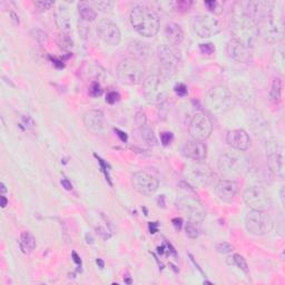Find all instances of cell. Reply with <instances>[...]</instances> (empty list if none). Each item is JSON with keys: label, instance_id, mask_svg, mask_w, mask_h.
Here are the masks:
<instances>
[{"label": "cell", "instance_id": "3", "mask_svg": "<svg viewBox=\"0 0 285 285\" xmlns=\"http://www.w3.org/2000/svg\"><path fill=\"white\" fill-rule=\"evenodd\" d=\"M204 104L211 114L222 115L234 106L235 98L226 86L217 85L212 87L205 95Z\"/></svg>", "mask_w": 285, "mask_h": 285}, {"label": "cell", "instance_id": "8", "mask_svg": "<svg viewBox=\"0 0 285 285\" xmlns=\"http://www.w3.org/2000/svg\"><path fill=\"white\" fill-rule=\"evenodd\" d=\"M245 227L255 236H262L273 229V219L265 211L252 209L245 216Z\"/></svg>", "mask_w": 285, "mask_h": 285}, {"label": "cell", "instance_id": "33", "mask_svg": "<svg viewBox=\"0 0 285 285\" xmlns=\"http://www.w3.org/2000/svg\"><path fill=\"white\" fill-rule=\"evenodd\" d=\"M185 231H186L187 236L191 238H197L199 236V229L196 227V223L188 222L186 227H185Z\"/></svg>", "mask_w": 285, "mask_h": 285}, {"label": "cell", "instance_id": "10", "mask_svg": "<svg viewBox=\"0 0 285 285\" xmlns=\"http://www.w3.org/2000/svg\"><path fill=\"white\" fill-rule=\"evenodd\" d=\"M191 26L194 34L199 38H209L221 32V25L218 21L209 15H197L191 21Z\"/></svg>", "mask_w": 285, "mask_h": 285}, {"label": "cell", "instance_id": "34", "mask_svg": "<svg viewBox=\"0 0 285 285\" xmlns=\"http://www.w3.org/2000/svg\"><path fill=\"white\" fill-rule=\"evenodd\" d=\"M31 36L38 43H45V42H47V39H48L47 34L39 28L33 29V31L31 32Z\"/></svg>", "mask_w": 285, "mask_h": 285}, {"label": "cell", "instance_id": "17", "mask_svg": "<svg viewBox=\"0 0 285 285\" xmlns=\"http://www.w3.org/2000/svg\"><path fill=\"white\" fill-rule=\"evenodd\" d=\"M273 2H266V0L262 2V0H257V2L247 3L246 7H245L243 11L248 17H251L253 21L258 25L273 13Z\"/></svg>", "mask_w": 285, "mask_h": 285}, {"label": "cell", "instance_id": "16", "mask_svg": "<svg viewBox=\"0 0 285 285\" xmlns=\"http://www.w3.org/2000/svg\"><path fill=\"white\" fill-rule=\"evenodd\" d=\"M132 185L138 193L151 196L159 187L156 177L146 172H137L132 176Z\"/></svg>", "mask_w": 285, "mask_h": 285}, {"label": "cell", "instance_id": "36", "mask_svg": "<svg viewBox=\"0 0 285 285\" xmlns=\"http://www.w3.org/2000/svg\"><path fill=\"white\" fill-rule=\"evenodd\" d=\"M205 6L208 8L209 12H212L215 15H219L223 12L221 4L217 2H205Z\"/></svg>", "mask_w": 285, "mask_h": 285}, {"label": "cell", "instance_id": "7", "mask_svg": "<svg viewBox=\"0 0 285 285\" xmlns=\"http://www.w3.org/2000/svg\"><path fill=\"white\" fill-rule=\"evenodd\" d=\"M184 178L195 187L208 186L214 181V173L207 164L195 162L185 166L183 171Z\"/></svg>", "mask_w": 285, "mask_h": 285}, {"label": "cell", "instance_id": "23", "mask_svg": "<svg viewBox=\"0 0 285 285\" xmlns=\"http://www.w3.org/2000/svg\"><path fill=\"white\" fill-rule=\"evenodd\" d=\"M238 192V185L233 179H222L216 185V194L224 203H232Z\"/></svg>", "mask_w": 285, "mask_h": 285}, {"label": "cell", "instance_id": "46", "mask_svg": "<svg viewBox=\"0 0 285 285\" xmlns=\"http://www.w3.org/2000/svg\"><path fill=\"white\" fill-rule=\"evenodd\" d=\"M173 223L175 226H176L177 228H181L182 227V218H174L173 219Z\"/></svg>", "mask_w": 285, "mask_h": 285}, {"label": "cell", "instance_id": "43", "mask_svg": "<svg viewBox=\"0 0 285 285\" xmlns=\"http://www.w3.org/2000/svg\"><path fill=\"white\" fill-rule=\"evenodd\" d=\"M119 99V94L116 92H111L107 94L106 96V102L108 104H115Z\"/></svg>", "mask_w": 285, "mask_h": 285}, {"label": "cell", "instance_id": "50", "mask_svg": "<svg viewBox=\"0 0 285 285\" xmlns=\"http://www.w3.org/2000/svg\"><path fill=\"white\" fill-rule=\"evenodd\" d=\"M7 192V189H6V186H5V184L2 183V195H5V193Z\"/></svg>", "mask_w": 285, "mask_h": 285}, {"label": "cell", "instance_id": "24", "mask_svg": "<svg viewBox=\"0 0 285 285\" xmlns=\"http://www.w3.org/2000/svg\"><path fill=\"white\" fill-rule=\"evenodd\" d=\"M164 36L167 44L172 47H176L184 41V32L182 27L176 23L166 24L164 29Z\"/></svg>", "mask_w": 285, "mask_h": 285}, {"label": "cell", "instance_id": "2", "mask_svg": "<svg viewBox=\"0 0 285 285\" xmlns=\"http://www.w3.org/2000/svg\"><path fill=\"white\" fill-rule=\"evenodd\" d=\"M131 24L139 35L144 37H154L161 27L158 15L152 8L136 6L131 13Z\"/></svg>", "mask_w": 285, "mask_h": 285}, {"label": "cell", "instance_id": "14", "mask_svg": "<svg viewBox=\"0 0 285 285\" xmlns=\"http://www.w3.org/2000/svg\"><path fill=\"white\" fill-rule=\"evenodd\" d=\"M213 132V124L204 113L195 114L188 126V133L195 141H205Z\"/></svg>", "mask_w": 285, "mask_h": 285}, {"label": "cell", "instance_id": "4", "mask_svg": "<svg viewBox=\"0 0 285 285\" xmlns=\"http://www.w3.org/2000/svg\"><path fill=\"white\" fill-rule=\"evenodd\" d=\"M217 167L223 176L234 178L247 172L248 161L246 156L241 153L227 152L219 156Z\"/></svg>", "mask_w": 285, "mask_h": 285}, {"label": "cell", "instance_id": "49", "mask_svg": "<svg viewBox=\"0 0 285 285\" xmlns=\"http://www.w3.org/2000/svg\"><path fill=\"white\" fill-rule=\"evenodd\" d=\"M73 256L75 257V258H74V259H75V262H76L77 264H79V263H81V261H79V257L77 256V254H76V253H75V252L73 253Z\"/></svg>", "mask_w": 285, "mask_h": 285}, {"label": "cell", "instance_id": "1", "mask_svg": "<svg viewBox=\"0 0 285 285\" xmlns=\"http://www.w3.org/2000/svg\"><path fill=\"white\" fill-rule=\"evenodd\" d=\"M231 32L233 39L251 48L256 44L259 28L258 25L251 17H248L241 7L234 12L231 23Z\"/></svg>", "mask_w": 285, "mask_h": 285}, {"label": "cell", "instance_id": "48", "mask_svg": "<svg viewBox=\"0 0 285 285\" xmlns=\"http://www.w3.org/2000/svg\"><path fill=\"white\" fill-rule=\"evenodd\" d=\"M7 203H8L7 198H6V197H5V195H2V206H3V207H6Z\"/></svg>", "mask_w": 285, "mask_h": 285}, {"label": "cell", "instance_id": "45", "mask_svg": "<svg viewBox=\"0 0 285 285\" xmlns=\"http://www.w3.org/2000/svg\"><path fill=\"white\" fill-rule=\"evenodd\" d=\"M62 185H63V187H65V188L67 189V191H72V189H73V185H72L71 182L68 181V179H63Z\"/></svg>", "mask_w": 285, "mask_h": 285}, {"label": "cell", "instance_id": "47", "mask_svg": "<svg viewBox=\"0 0 285 285\" xmlns=\"http://www.w3.org/2000/svg\"><path fill=\"white\" fill-rule=\"evenodd\" d=\"M116 132L118 133V135H119V136H121V137H122V139H123V141H126V139H127V136H126V134H125V133H123V132H121V131H118V129H116Z\"/></svg>", "mask_w": 285, "mask_h": 285}, {"label": "cell", "instance_id": "40", "mask_svg": "<svg viewBox=\"0 0 285 285\" xmlns=\"http://www.w3.org/2000/svg\"><path fill=\"white\" fill-rule=\"evenodd\" d=\"M174 139V135L171 132H164L161 134V141L163 143L164 146H167V145L171 144Z\"/></svg>", "mask_w": 285, "mask_h": 285}, {"label": "cell", "instance_id": "52", "mask_svg": "<svg viewBox=\"0 0 285 285\" xmlns=\"http://www.w3.org/2000/svg\"><path fill=\"white\" fill-rule=\"evenodd\" d=\"M97 264L101 265V267H102V268L104 267V262L102 261V259H97Z\"/></svg>", "mask_w": 285, "mask_h": 285}, {"label": "cell", "instance_id": "32", "mask_svg": "<svg viewBox=\"0 0 285 285\" xmlns=\"http://www.w3.org/2000/svg\"><path fill=\"white\" fill-rule=\"evenodd\" d=\"M141 136L143 141L146 143L148 146H155L157 144V139L155 137L154 132L151 128L148 127H143L141 128Z\"/></svg>", "mask_w": 285, "mask_h": 285}, {"label": "cell", "instance_id": "44", "mask_svg": "<svg viewBox=\"0 0 285 285\" xmlns=\"http://www.w3.org/2000/svg\"><path fill=\"white\" fill-rule=\"evenodd\" d=\"M95 5L101 9L103 12H108L111 11L112 7H113V4L112 3H107V2H102V3H95Z\"/></svg>", "mask_w": 285, "mask_h": 285}, {"label": "cell", "instance_id": "22", "mask_svg": "<svg viewBox=\"0 0 285 285\" xmlns=\"http://www.w3.org/2000/svg\"><path fill=\"white\" fill-rule=\"evenodd\" d=\"M226 52L228 57L232 58L235 62L248 63L251 61V52H249V48L239 42L235 41L233 38L227 44Z\"/></svg>", "mask_w": 285, "mask_h": 285}, {"label": "cell", "instance_id": "39", "mask_svg": "<svg viewBox=\"0 0 285 285\" xmlns=\"http://www.w3.org/2000/svg\"><path fill=\"white\" fill-rule=\"evenodd\" d=\"M174 6L178 12H186L192 6V2H176L174 3Z\"/></svg>", "mask_w": 285, "mask_h": 285}, {"label": "cell", "instance_id": "9", "mask_svg": "<svg viewBox=\"0 0 285 285\" xmlns=\"http://www.w3.org/2000/svg\"><path fill=\"white\" fill-rule=\"evenodd\" d=\"M175 204H176V208L178 211L185 215L189 222L198 224L202 223L206 217V209L196 198L184 196L178 198Z\"/></svg>", "mask_w": 285, "mask_h": 285}, {"label": "cell", "instance_id": "12", "mask_svg": "<svg viewBox=\"0 0 285 285\" xmlns=\"http://www.w3.org/2000/svg\"><path fill=\"white\" fill-rule=\"evenodd\" d=\"M245 204L252 209L266 211L271 207V197L268 193L261 186H249L243 193Z\"/></svg>", "mask_w": 285, "mask_h": 285}, {"label": "cell", "instance_id": "38", "mask_svg": "<svg viewBox=\"0 0 285 285\" xmlns=\"http://www.w3.org/2000/svg\"><path fill=\"white\" fill-rule=\"evenodd\" d=\"M35 6L41 11H48L54 6V2H49V0H39V2H35Z\"/></svg>", "mask_w": 285, "mask_h": 285}, {"label": "cell", "instance_id": "31", "mask_svg": "<svg viewBox=\"0 0 285 285\" xmlns=\"http://www.w3.org/2000/svg\"><path fill=\"white\" fill-rule=\"evenodd\" d=\"M57 44H58L59 48L63 49V51H66V52L71 51L74 46L73 39L71 36H69V34H63V33L58 35Z\"/></svg>", "mask_w": 285, "mask_h": 285}, {"label": "cell", "instance_id": "21", "mask_svg": "<svg viewBox=\"0 0 285 285\" xmlns=\"http://www.w3.org/2000/svg\"><path fill=\"white\" fill-rule=\"evenodd\" d=\"M84 125L88 132L102 134L105 131V116L103 112L92 109L84 115Z\"/></svg>", "mask_w": 285, "mask_h": 285}, {"label": "cell", "instance_id": "27", "mask_svg": "<svg viewBox=\"0 0 285 285\" xmlns=\"http://www.w3.org/2000/svg\"><path fill=\"white\" fill-rule=\"evenodd\" d=\"M21 247L23 249L24 253H31L33 252L35 247H36V238H35L34 235L28 232V231H24L21 235Z\"/></svg>", "mask_w": 285, "mask_h": 285}, {"label": "cell", "instance_id": "30", "mask_svg": "<svg viewBox=\"0 0 285 285\" xmlns=\"http://www.w3.org/2000/svg\"><path fill=\"white\" fill-rule=\"evenodd\" d=\"M282 95V81L279 77L274 78V81L272 83V88L271 92H269V97L272 98V101L278 102L281 99Z\"/></svg>", "mask_w": 285, "mask_h": 285}, {"label": "cell", "instance_id": "20", "mask_svg": "<svg viewBox=\"0 0 285 285\" xmlns=\"http://www.w3.org/2000/svg\"><path fill=\"white\" fill-rule=\"evenodd\" d=\"M183 155L194 162H203L207 157V147L201 141H188L183 146Z\"/></svg>", "mask_w": 285, "mask_h": 285}, {"label": "cell", "instance_id": "28", "mask_svg": "<svg viewBox=\"0 0 285 285\" xmlns=\"http://www.w3.org/2000/svg\"><path fill=\"white\" fill-rule=\"evenodd\" d=\"M78 12L79 15H81V17L86 22H94L95 19L97 18L96 11L85 3L78 4Z\"/></svg>", "mask_w": 285, "mask_h": 285}, {"label": "cell", "instance_id": "15", "mask_svg": "<svg viewBox=\"0 0 285 285\" xmlns=\"http://www.w3.org/2000/svg\"><path fill=\"white\" fill-rule=\"evenodd\" d=\"M268 167L275 175L283 173V149L276 138H269L265 144Z\"/></svg>", "mask_w": 285, "mask_h": 285}, {"label": "cell", "instance_id": "37", "mask_svg": "<svg viewBox=\"0 0 285 285\" xmlns=\"http://www.w3.org/2000/svg\"><path fill=\"white\" fill-rule=\"evenodd\" d=\"M199 51L202 54L207 55V56H211L215 53V46L212 43H206V44H201L199 45Z\"/></svg>", "mask_w": 285, "mask_h": 285}, {"label": "cell", "instance_id": "18", "mask_svg": "<svg viewBox=\"0 0 285 285\" xmlns=\"http://www.w3.org/2000/svg\"><path fill=\"white\" fill-rule=\"evenodd\" d=\"M97 31L105 43L112 46H117L122 41V34L116 24L111 21H102L98 24Z\"/></svg>", "mask_w": 285, "mask_h": 285}, {"label": "cell", "instance_id": "42", "mask_svg": "<svg viewBox=\"0 0 285 285\" xmlns=\"http://www.w3.org/2000/svg\"><path fill=\"white\" fill-rule=\"evenodd\" d=\"M174 91L178 95V96H181V97H184L187 95V87H186V85H184V84L176 85V86L174 87Z\"/></svg>", "mask_w": 285, "mask_h": 285}, {"label": "cell", "instance_id": "5", "mask_svg": "<svg viewBox=\"0 0 285 285\" xmlns=\"http://www.w3.org/2000/svg\"><path fill=\"white\" fill-rule=\"evenodd\" d=\"M144 65L141 61L135 58H126L118 63L116 67L117 78L125 85L134 86L141 84L145 76Z\"/></svg>", "mask_w": 285, "mask_h": 285}, {"label": "cell", "instance_id": "41", "mask_svg": "<svg viewBox=\"0 0 285 285\" xmlns=\"http://www.w3.org/2000/svg\"><path fill=\"white\" fill-rule=\"evenodd\" d=\"M102 92H103L102 87L98 83H93L91 88H89V95H91V96H93V97L99 96V95L102 94Z\"/></svg>", "mask_w": 285, "mask_h": 285}, {"label": "cell", "instance_id": "25", "mask_svg": "<svg viewBox=\"0 0 285 285\" xmlns=\"http://www.w3.org/2000/svg\"><path fill=\"white\" fill-rule=\"evenodd\" d=\"M128 52L131 53L135 59L142 61V59H146L151 55V47L147 43H144L142 41H132L128 44Z\"/></svg>", "mask_w": 285, "mask_h": 285}, {"label": "cell", "instance_id": "13", "mask_svg": "<svg viewBox=\"0 0 285 285\" xmlns=\"http://www.w3.org/2000/svg\"><path fill=\"white\" fill-rule=\"evenodd\" d=\"M158 61L165 72L174 75L178 72L182 65V56L174 47L169 45H163L157 49Z\"/></svg>", "mask_w": 285, "mask_h": 285}, {"label": "cell", "instance_id": "11", "mask_svg": "<svg viewBox=\"0 0 285 285\" xmlns=\"http://www.w3.org/2000/svg\"><path fill=\"white\" fill-rule=\"evenodd\" d=\"M261 32L265 41L271 44H277L284 37V22L281 17L272 13L261 23Z\"/></svg>", "mask_w": 285, "mask_h": 285}, {"label": "cell", "instance_id": "6", "mask_svg": "<svg viewBox=\"0 0 285 285\" xmlns=\"http://www.w3.org/2000/svg\"><path fill=\"white\" fill-rule=\"evenodd\" d=\"M143 93L151 104H162L168 98L169 87L166 78L159 75H151L144 81Z\"/></svg>", "mask_w": 285, "mask_h": 285}, {"label": "cell", "instance_id": "51", "mask_svg": "<svg viewBox=\"0 0 285 285\" xmlns=\"http://www.w3.org/2000/svg\"><path fill=\"white\" fill-rule=\"evenodd\" d=\"M281 198H282V203L284 204V188L281 189Z\"/></svg>", "mask_w": 285, "mask_h": 285}, {"label": "cell", "instance_id": "29", "mask_svg": "<svg viewBox=\"0 0 285 285\" xmlns=\"http://www.w3.org/2000/svg\"><path fill=\"white\" fill-rule=\"evenodd\" d=\"M227 263L229 265H235V266H237L238 268H241L242 271H244L245 273L248 272L247 262L245 261V258L242 256V255H239V254L232 255L231 257L227 258Z\"/></svg>", "mask_w": 285, "mask_h": 285}, {"label": "cell", "instance_id": "26", "mask_svg": "<svg viewBox=\"0 0 285 285\" xmlns=\"http://www.w3.org/2000/svg\"><path fill=\"white\" fill-rule=\"evenodd\" d=\"M55 23H56V26L58 27L59 31H61V33L63 34L71 33L72 23H71V17H69V14L67 12V8L61 6L57 9L56 14H55Z\"/></svg>", "mask_w": 285, "mask_h": 285}, {"label": "cell", "instance_id": "35", "mask_svg": "<svg viewBox=\"0 0 285 285\" xmlns=\"http://www.w3.org/2000/svg\"><path fill=\"white\" fill-rule=\"evenodd\" d=\"M215 249L221 254H227V253H231L234 249V247H233V245L229 244L228 242H221L215 245Z\"/></svg>", "mask_w": 285, "mask_h": 285}, {"label": "cell", "instance_id": "19", "mask_svg": "<svg viewBox=\"0 0 285 285\" xmlns=\"http://www.w3.org/2000/svg\"><path fill=\"white\" fill-rule=\"evenodd\" d=\"M226 142L229 146L238 152L247 151L251 146V138L244 129H232L226 134Z\"/></svg>", "mask_w": 285, "mask_h": 285}]
</instances>
